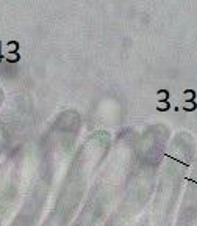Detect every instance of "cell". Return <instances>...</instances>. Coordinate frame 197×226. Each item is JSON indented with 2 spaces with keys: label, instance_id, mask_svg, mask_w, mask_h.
<instances>
[{
  "label": "cell",
  "instance_id": "cell-3",
  "mask_svg": "<svg viewBox=\"0 0 197 226\" xmlns=\"http://www.w3.org/2000/svg\"><path fill=\"white\" fill-rule=\"evenodd\" d=\"M158 108H160V110H168V108H169V104H168V102L160 104V105H158Z\"/></svg>",
  "mask_w": 197,
  "mask_h": 226
},
{
  "label": "cell",
  "instance_id": "cell-2",
  "mask_svg": "<svg viewBox=\"0 0 197 226\" xmlns=\"http://www.w3.org/2000/svg\"><path fill=\"white\" fill-rule=\"evenodd\" d=\"M185 96L188 97V102H189V101H194V97H195V93H194L192 90H186V91H185Z\"/></svg>",
  "mask_w": 197,
  "mask_h": 226
},
{
  "label": "cell",
  "instance_id": "cell-1",
  "mask_svg": "<svg viewBox=\"0 0 197 226\" xmlns=\"http://www.w3.org/2000/svg\"><path fill=\"white\" fill-rule=\"evenodd\" d=\"M183 108H185L186 111H194V110H195V102H194V101H189V102L186 101V104H185Z\"/></svg>",
  "mask_w": 197,
  "mask_h": 226
}]
</instances>
